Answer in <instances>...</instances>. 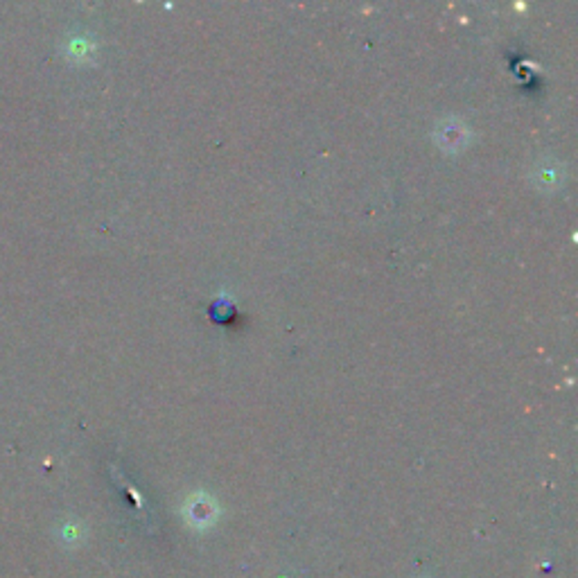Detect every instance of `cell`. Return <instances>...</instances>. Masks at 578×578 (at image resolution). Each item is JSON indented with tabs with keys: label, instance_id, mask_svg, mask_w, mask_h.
<instances>
[{
	"label": "cell",
	"instance_id": "cell-1",
	"mask_svg": "<svg viewBox=\"0 0 578 578\" xmlns=\"http://www.w3.org/2000/svg\"><path fill=\"white\" fill-rule=\"evenodd\" d=\"M434 140L443 151L457 154V151L466 150L468 143H470V127L463 120H459V118L448 116L436 122Z\"/></svg>",
	"mask_w": 578,
	"mask_h": 578
},
{
	"label": "cell",
	"instance_id": "cell-2",
	"mask_svg": "<svg viewBox=\"0 0 578 578\" xmlns=\"http://www.w3.org/2000/svg\"><path fill=\"white\" fill-rule=\"evenodd\" d=\"M565 163L558 159H540L538 163H533L529 172V181L542 192H556L558 188L565 186Z\"/></svg>",
	"mask_w": 578,
	"mask_h": 578
},
{
	"label": "cell",
	"instance_id": "cell-3",
	"mask_svg": "<svg viewBox=\"0 0 578 578\" xmlns=\"http://www.w3.org/2000/svg\"><path fill=\"white\" fill-rule=\"evenodd\" d=\"M186 513H188V520H191L194 527H208V524L215 522L217 506L211 497L197 495L188 501Z\"/></svg>",
	"mask_w": 578,
	"mask_h": 578
},
{
	"label": "cell",
	"instance_id": "cell-4",
	"mask_svg": "<svg viewBox=\"0 0 578 578\" xmlns=\"http://www.w3.org/2000/svg\"><path fill=\"white\" fill-rule=\"evenodd\" d=\"M64 55L68 57L70 61H75V64H87V61H91L93 55H96V41L82 35L70 36L64 46Z\"/></svg>",
	"mask_w": 578,
	"mask_h": 578
}]
</instances>
